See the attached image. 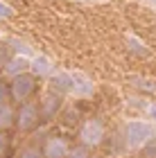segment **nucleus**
Listing matches in <instances>:
<instances>
[{
    "mask_svg": "<svg viewBox=\"0 0 156 158\" xmlns=\"http://www.w3.org/2000/svg\"><path fill=\"white\" fill-rule=\"evenodd\" d=\"M39 120H41L39 104L27 99V102H23V104H20V109L16 111V120H14V124H16V129L20 133H27V131H32V129L39 124Z\"/></svg>",
    "mask_w": 156,
    "mask_h": 158,
    "instance_id": "nucleus-3",
    "label": "nucleus"
},
{
    "mask_svg": "<svg viewBox=\"0 0 156 158\" xmlns=\"http://www.w3.org/2000/svg\"><path fill=\"white\" fill-rule=\"evenodd\" d=\"M68 140L66 138H59V135H52V138H48L45 140V145H43V158H66L68 154Z\"/></svg>",
    "mask_w": 156,
    "mask_h": 158,
    "instance_id": "nucleus-9",
    "label": "nucleus"
},
{
    "mask_svg": "<svg viewBox=\"0 0 156 158\" xmlns=\"http://www.w3.org/2000/svg\"><path fill=\"white\" fill-rule=\"evenodd\" d=\"M106 138V129L100 120H95V118H91L86 120L82 124L79 129V140H82V145L84 147H97V145H102V140Z\"/></svg>",
    "mask_w": 156,
    "mask_h": 158,
    "instance_id": "nucleus-4",
    "label": "nucleus"
},
{
    "mask_svg": "<svg viewBox=\"0 0 156 158\" xmlns=\"http://www.w3.org/2000/svg\"><path fill=\"white\" fill-rule=\"evenodd\" d=\"M50 79V90H54L57 95H70L73 90V73H66V70H54V75L48 77Z\"/></svg>",
    "mask_w": 156,
    "mask_h": 158,
    "instance_id": "nucleus-7",
    "label": "nucleus"
},
{
    "mask_svg": "<svg viewBox=\"0 0 156 158\" xmlns=\"http://www.w3.org/2000/svg\"><path fill=\"white\" fill-rule=\"evenodd\" d=\"M61 109V95H57L54 90H45L43 97L39 102V115L43 120H52Z\"/></svg>",
    "mask_w": 156,
    "mask_h": 158,
    "instance_id": "nucleus-5",
    "label": "nucleus"
},
{
    "mask_svg": "<svg viewBox=\"0 0 156 158\" xmlns=\"http://www.w3.org/2000/svg\"><path fill=\"white\" fill-rule=\"evenodd\" d=\"M30 68V59L27 56H20V54H11L9 59H7V63L2 66V73L7 77H16L20 73H25V70Z\"/></svg>",
    "mask_w": 156,
    "mask_h": 158,
    "instance_id": "nucleus-10",
    "label": "nucleus"
},
{
    "mask_svg": "<svg viewBox=\"0 0 156 158\" xmlns=\"http://www.w3.org/2000/svg\"><path fill=\"white\" fill-rule=\"evenodd\" d=\"M7 147H9V135H7L5 131H0V158L5 156V152H7Z\"/></svg>",
    "mask_w": 156,
    "mask_h": 158,
    "instance_id": "nucleus-15",
    "label": "nucleus"
},
{
    "mask_svg": "<svg viewBox=\"0 0 156 158\" xmlns=\"http://www.w3.org/2000/svg\"><path fill=\"white\" fill-rule=\"evenodd\" d=\"M66 158H91V152H88V147H84V145L70 147L68 154H66Z\"/></svg>",
    "mask_w": 156,
    "mask_h": 158,
    "instance_id": "nucleus-14",
    "label": "nucleus"
},
{
    "mask_svg": "<svg viewBox=\"0 0 156 158\" xmlns=\"http://www.w3.org/2000/svg\"><path fill=\"white\" fill-rule=\"evenodd\" d=\"M143 7H147V9H152V11H156V0H138Z\"/></svg>",
    "mask_w": 156,
    "mask_h": 158,
    "instance_id": "nucleus-21",
    "label": "nucleus"
},
{
    "mask_svg": "<svg viewBox=\"0 0 156 158\" xmlns=\"http://www.w3.org/2000/svg\"><path fill=\"white\" fill-rule=\"evenodd\" d=\"M18 158H43V152L39 145H25L18 152Z\"/></svg>",
    "mask_w": 156,
    "mask_h": 158,
    "instance_id": "nucleus-12",
    "label": "nucleus"
},
{
    "mask_svg": "<svg viewBox=\"0 0 156 158\" xmlns=\"http://www.w3.org/2000/svg\"><path fill=\"white\" fill-rule=\"evenodd\" d=\"M145 111H147V118H150V120H154V124H156V102L147 104V106H145Z\"/></svg>",
    "mask_w": 156,
    "mask_h": 158,
    "instance_id": "nucleus-19",
    "label": "nucleus"
},
{
    "mask_svg": "<svg viewBox=\"0 0 156 158\" xmlns=\"http://www.w3.org/2000/svg\"><path fill=\"white\" fill-rule=\"evenodd\" d=\"M9 50H11L9 45H0V66H5L7 59L11 56V54H9Z\"/></svg>",
    "mask_w": 156,
    "mask_h": 158,
    "instance_id": "nucleus-17",
    "label": "nucleus"
},
{
    "mask_svg": "<svg viewBox=\"0 0 156 158\" xmlns=\"http://www.w3.org/2000/svg\"><path fill=\"white\" fill-rule=\"evenodd\" d=\"M34 90H36V77H34L32 73H20L16 77H11L9 97L14 99V102H27Z\"/></svg>",
    "mask_w": 156,
    "mask_h": 158,
    "instance_id": "nucleus-2",
    "label": "nucleus"
},
{
    "mask_svg": "<svg viewBox=\"0 0 156 158\" xmlns=\"http://www.w3.org/2000/svg\"><path fill=\"white\" fill-rule=\"evenodd\" d=\"M7 97H9V86H7L5 81H0V104L7 102Z\"/></svg>",
    "mask_w": 156,
    "mask_h": 158,
    "instance_id": "nucleus-18",
    "label": "nucleus"
},
{
    "mask_svg": "<svg viewBox=\"0 0 156 158\" xmlns=\"http://www.w3.org/2000/svg\"><path fill=\"white\" fill-rule=\"evenodd\" d=\"M93 90H95L93 81H91L84 73L75 70V73H73V90H70V97H75V99H86V97L93 95Z\"/></svg>",
    "mask_w": 156,
    "mask_h": 158,
    "instance_id": "nucleus-6",
    "label": "nucleus"
},
{
    "mask_svg": "<svg viewBox=\"0 0 156 158\" xmlns=\"http://www.w3.org/2000/svg\"><path fill=\"white\" fill-rule=\"evenodd\" d=\"M14 120H16V111L9 102L0 104V131H7V129L14 127Z\"/></svg>",
    "mask_w": 156,
    "mask_h": 158,
    "instance_id": "nucleus-11",
    "label": "nucleus"
},
{
    "mask_svg": "<svg viewBox=\"0 0 156 158\" xmlns=\"http://www.w3.org/2000/svg\"><path fill=\"white\" fill-rule=\"evenodd\" d=\"M27 70H30L34 77H50V75H54L57 66H54V61L50 59V56L34 54L32 59H30V68H27Z\"/></svg>",
    "mask_w": 156,
    "mask_h": 158,
    "instance_id": "nucleus-8",
    "label": "nucleus"
},
{
    "mask_svg": "<svg viewBox=\"0 0 156 158\" xmlns=\"http://www.w3.org/2000/svg\"><path fill=\"white\" fill-rule=\"evenodd\" d=\"M14 16V9L7 2H0V18H11Z\"/></svg>",
    "mask_w": 156,
    "mask_h": 158,
    "instance_id": "nucleus-16",
    "label": "nucleus"
},
{
    "mask_svg": "<svg viewBox=\"0 0 156 158\" xmlns=\"http://www.w3.org/2000/svg\"><path fill=\"white\" fill-rule=\"evenodd\" d=\"M140 154H143V158H156V133L140 147Z\"/></svg>",
    "mask_w": 156,
    "mask_h": 158,
    "instance_id": "nucleus-13",
    "label": "nucleus"
},
{
    "mask_svg": "<svg viewBox=\"0 0 156 158\" xmlns=\"http://www.w3.org/2000/svg\"><path fill=\"white\" fill-rule=\"evenodd\" d=\"M122 133H124L127 149L133 152V149H140L154 135V127L145 120H127L124 127H122Z\"/></svg>",
    "mask_w": 156,
    "mask_h": 158,
    "instance_id": "nucleus-1",
    "label": "nucleus"
},
{
    "mask_svg": "<svg viewBox=\"0 0 156 158\" xmlns=\"http://www.w3.org/2000/svg\"><path fill=\"white\" fill-rule=\"evenodd\" d=\"M75 2H82V5H106L111 0H75Z\"/></svg>",
    "mask_w": 156,
    "mask_h": 158,
    "instance_id": "nucleus-20",
    "label": "nucleus"
}]
</instances>
